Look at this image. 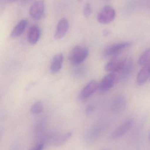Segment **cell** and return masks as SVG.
Returning <instances> with one entry per match:
<instances>
[{"mask_svg": "<svg viewBox=\"0 0 150 150\" xmlns=\"http://www.w3.org/2000/svg\"><path fill=\"white\" fill-rule=\"evenodd\" d=\"M11 2H13L16 1H17V0H9Z\"/></svg>", "mask_w": 150, "mask_h": 150, "instance_id": "23", "label": "cell"}, {"mask_svg": "<svg viewBox=\"0 0 150 150\" xmlns=\"http://www.w3.org/2000/svg\"><path fill=\"white\" fill-rule=\"evenodd\" d=\"M132 63L131 61L127 62L126 66L121 71V76L122 77L125 78L128 75L130 74V71L132 70Z\"/></svg>", "mask_w": 150, "mask_h": 150, "instance_id": "19", "label": "cell"}, {"mask_svg": "<svg viewBox=\"0 0 150 150\" xmlns=\"http://www.w3.org/2000/svg\"><path fill=\"white\" fill-rule=\"evenodd\" d=\"M92 14V8L90 4L87 3L83 7V14L85 17L88 18Z\"/></svg>", "mask_w": 150, "mask_h": 150, "instance_id": "20", "label": "cell"}, {"mask_svg": "<svg viewBox=\"0 0 150 150\" xmlns=\"http://www.w3.org/2000/svg\"><path fill=\"white\" fill-rule=\"evenodd\" d=\"M27 24L28 22L26 19L21 20L13 28L11 33V38H16L22 35L26 29Z\"/></svg>", "mask_w": 150, "mask_h": 150, "instance_id": "16", "label": "cell"}, {"mask_svg": "<svg viewBox=\"0 0 150 150\" xmlns=\"http://www.w3.org/2000/svg\"><path fill=\"white\" fill-rule=\"evenodd\" d=\"M94 109V107L93 106L90 105L87 108V109H86V113L87 114H90L93 111Z\"/></svg>", "mask_w": 150, "mask_h": 150, "instance_id": "22", "label": "cell"}, {"mask_svg": "<svg viewBox=\"0 0 150 150\" xmlns=\"http://www.w3.org/2000/svg\"><path fill=\"white\" fill-rule=\"evenodd\" d=\"M126 99L124 96L119 95L114 100L111 105V110L114 112L118 113L124 110L126 107Z\"/></svg>", "mask_w": 150, "mask_h": 150, "instance_id": "12", "label": "cell"}, {"mask_svg": "<svg viewBox=\"0 0 150 150\" xmlns=\"http://www.w3.org/2000/svg\"><path fill=\"white\" fill-rule=\"evenodd\" d=\"M45 11V2L44 0H39L35 2L30 8V16L35 19L39 20L43 16Z\"/></svg>", "mask_w": 150, "mask_h": 150, "instance_id": "6", "label": "cell"}, {"mask_svg": "<svg viewBox=\"0 0 150 150\" xmlns=\"http://www.w3.org/2000/svg\"><path fill=\"white\" fill-rule=\"evenodd\" d=\"M72 136L71 132H66L64 134H56L51 137V142L55 146H60L66 143Z\"/></svg>", "mask_w": 150, "mask_h": 150, "instance_id": "11", "label": "cell"}, {"mask_svg": "<svg viewBox=\"0 0 150 150\" xmlns=\"http://www.w3.org/2000/svg\"><path fill=\"white\" fill-rule=\"evenodd\" d=\"M105 129V126L103 125H97L90 129L85 134L86 143L89 144L94 143L103 134Z\"/></svg>", "mask_w": 150, "mask_h": 150, "instance_id": "5", "label": "cell"}, {"mask_svg": "<svg viewBox=\"0 0 150 150\" xmlns=\"http://www.w3.org/2000/svg\"><path fill=\"white\" fill-rule=\"evenodd\" d=\"M134 123V120L133 119L127 120L113 132L112 138L114 140H117L124 136L132 129Z\"/></svg>", "mask_w": 150, "mask_h": 150, "instance_id": "3", "label": "cell"}, {"mask_svg": "<svg viewBox=\"0 0 150 150\" xmlns=\"http://www.w3.org/2000/svg\"></svg>", "mask_w": 150, "mask_h": 150, "instance_id": "26", "label": "cell"}, {"mask_svg": "<svg viewBox=\"0 0 150 150\" xmlns=\"http://www.w3.org/2000/svg\"><path fill=\"white\" fill-rule=\"evenodd\" d=\"M44 107L42 102L41 101H36L32 106L31 108V112L34 114H39L43 112Z\"/></svg>", "mask_w": 150, "mask_h": 150, "instance_id": "18", "label": "cell"}, {"mask_svg": "<svg viewBox=\"0 0 150 150\" xmlns=\"http://www.w3.org/2000/svg\"><path fill=\"white\" fill-rule=\"evenodd\" d=\"M143 67L136 77V83L139 85L144 84L150 77V62Z\"/></svg>", "mask_w": 150, "mask_h": 150, "instance_id": "13", "label": "cell"}, {"mask_svg": "<svg viewBox=\"0 0 150 150\" xmlns=\"http://www.w3.org/2000/svg\"><path fill=\"white\" fill-rule=\"evenodd\" d=\"M41 31L38 26L36 25L31 26L28 33L27 38L30 44L34 45L37 44L40 38Z\"/></svg>", "mask_w": 150, "mask_h": 150, "instance_id": "14", "label": "cell"}, {"mask_svg": "<svg viewBox=\"0 0 150 150\" xmlns=\"http://www.w3.org/2000/svg\"><path fill=\"white\" fill-rule=\"evenodd\" d=\"M116 16V12L112 7L105 6L97 15V20L100 23L107 24L112 22Z\"/></svg>", "mask_w": 150, "mask_h": 150, "instance_id": "2", "label": "cell"}, {"mask_svg": "<svg viewBox=\"0 0 150 150\" xmlns=\"http://www.w3.org/2000/svg\"><path fill=\"white\" fill-rule=\"evenodd\" d=\"M89 51L86 47L76 46L71 50L69 55V60L71 64L78 65L85 61L89 55Z\"/></svg>", "mask_w": 150, "mask_h": 150, "instance_id": "1", "label": "cell"}, {"mask_svg": "<svg viewBox=\"0 0 150 150\" xmlns=\"http://www.w3.org/2000/svg\"><path fill=\"white\" fill-rule=\"evenodd\" d=\"M131 45V43L129 42H121L111 45L105 49L104 55L106 56H114Z\"/></svg>", "mask_w": 150, "mask_h": 150, "instance_id": "7", "label": "cell"}, {"mask_svg": "<svg viewBox=\"0 0 150 150\" xmlns=\"http://www.w3.org/2000/svg\"><path fill=\"white\" fill-rule=\"evenodd\" d=\"M127 62L122 59H114L108 62L105 66V69L112 73L121 72L126 66Z\"/></svg>", "mask_w": 150, "mask_h": 150, "instance_id": "10", "label": "cell"}, {"mask_svg": "<svg viewBox=\"0 0 150 150\" xmlns=\"http://www.w3.org/2000/svg\"><path fill=\"white\" fill-rule=\"evenodd\" d=\"M118 79L117 75L114 73L105 75L99 83L98 90L101 92L108 91L114 86Z\"/></svg>", "mask_w": 150, "mask_h": 150, "instance_id": "4", "label": "cell"}, {"mask_svg": "<svg viewBox=\"0 0 150 150\" xmlns=\"http://www.w3.org/2000/svg\"><path fill=\"white\" fill-rule=\"evenodd\" d=\"M99 83L96 80H92L88 83L80 92V99L85 100L90 98L97 90H98Z\"/></svg>", "mask_w": 150, "mask_h": 150, "instance_id": "8", "label": "cell"}, {"mask_svg": "<svg viewBox=\"0 0 150 150\" xmlns=\"http://www.w3.org/2000/svg\"><path fill=\"white\" fill-rule=\"evenodd\" d=\"M44 149V144L42 143H39L36 144L34 147L30 150H43Z\"/></svg>", "mask_w": 150, "mask_h": 150, "instance_id": "21", "label": "cell"}, {"mask_svg": "<svg viewBox=\"0 0 150 150\" xmlns=\"http://www.w3.org/2000/svg\"><path fill=\"white\" fill-rule=\"evenodd\" d=\"M63 62V55L62 53L56 54L53 57L51 66L50 71L53 74L59 72L62 67Z\"/></svg>", "mask_w": 150, "mask_h": 150, "instance_id": "15", "label": "cell"}, {"mask_svg": "<svg viewBox=\"0 0 150 150\" xmlns=\"http://www.w3.org/2000/svg\"><path fill=\"white\" fill-rule=\"evenodd\" d=\"M77 1H78V2H80L82 1V0H77Z\"/></svg>", "mask_w": 150, "mask_h": 150, "instance_id": "24", "label": "cell"}, {"mask_svg": "<svg viewBox=\"0 0 150 150\" xmlns=\"http://www.w3.org/2000/svg\"><path fill=\"white\" fill-rule=\"evenodd\" d=\"M138 64L144 66L150 62V49L146 50L143 53L138 59Z\"/></svg>", "mask_w": 150, "mask_h": 150, "instance_id": "17", "label": "cell"}, {"mask_svg": "<svg viewBox=\"0 0 150 150\" xmlns=\"http://www.w3.org/2000/svg\"><path fill=\"white\" fill-rule=\"evenodd\" d=\"M69 27V23L68 19L63 18L58 22L55 33L54 38L55 39L62 38L67 33Z\"/></svg>", "mask_w": 150, "mask_h": 150, "instance_id": "9", "label": "cell"}, {"mask_svg": "<svg viewBox=\"0 0 150 150\" xmlns=\"http://www.w3.org/2000/svg\"><path fill=\"white\" fill-rule=\"evenodd\" d=\"M149 142H150V133L149 134Z\"/></svg>", "mask_w": 150, "mask_h": 150, "instance_id": "25", "label": "cell"}]
</instances>
